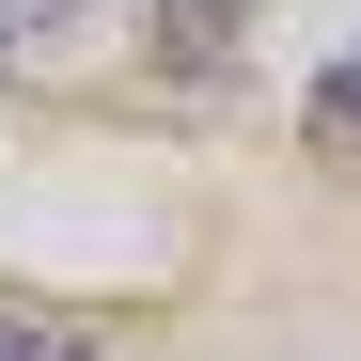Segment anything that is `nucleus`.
<instances>
[{
	"label": "nucleus",
	"mask_w": 361,
	"mask_h": 361,
	"mask_svg": "<svg viewBox=\"0 0 361 361\" xmlns=\"http://www.w3.org/2000/svg\"><path fill=\"white\" fill-rule=\"evenodd\" d=\"M0 361H94V314H63V298H0Z\"/></svg>",
	"instance_id": "f03ea898"
},
{
	"label": "nucleus",
	"mask_w": 361,
	"mask_h": 361,
	"mask_svg": "<svg viewBox=\"0 0 361 361\" xmlns=\"http://www.w3.org/2000/svg\"><path fill=\"white\" fill-rule=\"evenodd\" d=\"M314 142H361V47L314 63Z\"/></svg>",
	"instance_id": "7ed1b4c3"
},
{
	"label": "nucleus",
	"mask_w": 361,
	"mask_h": 361,
	"mask_svg": "<svg viewBox=\"0 0 361 361\" xmlns=\"http://www.w3.org/2000/svg\"><path fill=\"white\" fill-rule=\"evenodd\" d=\"M142 16H157V63L173 79H220L235 32H252V0H142Z\"/></svg>",
	"instance_id": "f257e3e1"
},
{
	"label": "nucleus",
	"mask_w": 361,
	"mask_h": 361,
	"mask_svg": "<svg viewBox=\"0 0 361 361\" xmlns=\"http://www.w3.org/2000/svg\"><path fill=\"white\" fill-rule=\"evenodd\" d=\"M0 16H16V0H0Z\"/></svg>",
	"instance_id": "20e7f679"
}]
</instances>
